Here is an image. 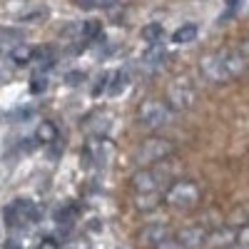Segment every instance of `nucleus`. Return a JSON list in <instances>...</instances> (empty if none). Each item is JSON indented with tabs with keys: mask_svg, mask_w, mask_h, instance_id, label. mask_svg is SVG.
<instances>
[{
	"mask_svg": "<svg viewBox=\"0 0 249 249\" xmlns=\"http://www.w3.org/2000/svg\"><path fill=\"white\" fill-rule=\"evenodd\" d=\"M195 37H197V25H182V28H177L175 35H172V40H175V43H179V45L192 43Z\"/></svg>",
	"mask_w": 249,
	"mask_h": 249,
	"instance_id": "nucleus-11",
	"label": "nucleus"
},
{
	"mask_svg": "<svg viewBox=\"0 0 249 249\" xmlns=\"http://www.w3.org/2000/svg\"><path fill=\"white\" fill-rule=\"evenodd\" d=\"M164 57H167V53H164V48L162 45H152L147 53L142 55V62H147V65H152V68H157V65H162L164 62Z\"/></svg>",
	"mask_w": 249,
	"mask_h": 249,
	"instance_id": "nucleus-10",
	"label": "nucleus"
},
{
	"mask_svg": "<svg viewBox=\"0 0 249 249\" xmlns=\"http://www.w3.org/2000/svg\"><path fill=\"white\" fill-rule=\"evenodd\" d=\"M167 100H170V105L177 107V110L190 107L192 102H195V85H192V80L190 77L172 80L170 88H167Z\"/></svg>",
	"mask_w": 249,
	"mask_h": 249,
	"instance_id": "nucleus-4",
	"label": "nucleus"
},
{
	"mask_svg": "<svg viewBox=\"0 0 249 249\" xmlns=\"http://www.w3.org/2000/svg\"><path fill=\"white\" fill-rule=\"evenodd\" d=\"M13 210H15V214L20 217V222H23V219H33V217H37V207H35L30 199H25V197H18V199H15V204H13Z\"/></svg>",
	"mask_w": 249,
	"mask_h": 249,
	"instance_id": "nucleus-7",
	"label": "nucleus"
},
{
	"mask_svg": "<svg viewBox=\"0 0 249 249\" xmlns=\"http://www.w3.org/2000/svg\"><path fill=\"white\" fill-rule=\"evenodd\" d=\"M197 199H199V187L190 179L172 184V190L167 192V202L172 207H177V210H190V207L197 204Z\"/></svg>",
	"mask_w": 249,
	"mask_h": 249,
	"instance_id": "nucleus-3",
	"label": "nucleus"
},
{
	"mask_svg": "<svg viewBox=\"0 0 249 249\" xmlns=\"http://www.w3.org/2000/svg\"><path fill=\"white\" fill-rule=\"evenodd\" d=\"M137 120L144 127H164V124L172 120V110L167 107V102H162V100H144L140 105Z\"/></svg>",
	"mask_w": 249,
	"mask_h": 249,
	"instance_id": "nucleus-2",
	"label": "nucleus"
},
{
	"mask_svg": "<svg viewBox=\"0 0 249 249\" xmlns=\"http://www.w3.org/2000/svg\"><path fill=\"white\" fill-rule=\"evenodd\" d=\"M127 82H130L127 72H124V70H120V72L115 75V80H112V85H110V95H112V97L122 95V92H124V88H127Z\"/></svg>",
	"mask_w": 249,
	"mask_h": 249,
	"instance_id": "nucleus-13",
	"label": "nucleus"
},
{
	"mask_svg": "<svg viewBox=\"0 0 249 249\" xmlns=\"http://www.w3.org/2000/svg\"><path fill=\"white\" fill-rule=\"evenodd\" d=\"M157 192H152V195H137V207H140V210H144V212H147V210H152V207H157Z\"/></svg>",
	"mask_w": 249,
	"mask_h": 249,
	"instance_id": "nucleus-15",
	"label": "nucleus"
},
{
	"mask_svg": "<svg viewBox=\"0 0 249 249\" xmlns=\"http://www.w3.org/2000/svg\"><path fill=\"white\" fill-rule=\"evenodd\" d=\"M82 80H85V72H70V75H68V82H70V85H80Z\"/></svg>",
	"mask_w": 249,
	"mask_h": 249,
	"instance_id": "nucleus-21",
	"label": "nucleus"
},
{
	"mask_svg": "<svg viewBox=\"0 0 249 249\" xmlns=\"http://www.w3.org/2000/svg\"><path fill=\"white\" fill-rule=\"evenodd\" d=\"M37 249H60V242L55 237H45V239H40Z\"/></svg>",
	"mask_w": 249,
	"mask_h": 249,
	"instance_id": "nucleus-20",
	"label": "nucleus"
},
{
	"mask_svg": "<svg viewBox=\"0 0 249 249\" xmlns=\"http://www.w3.org/2000/svg\"><path fill=\"white\" fill-rule=\"evenodd\" d=\"M82 35L85 37H97L100 35V20H88V23L82 25Z\"/></svg>",
	"mask_w": 249,
	"mask_h": 249,
	"instance_id": "nucleus-17",
	"label": "nucleus"
},
{
	"mask_svg": "<svg viewBox=\"0 0 249 249\" xmlns=\"http://www.w3.org/2000/svg\"><path fill=\"white\" fill-rule=\"evenodd\" d=\"M242 70H244V55H239L234 50H219L202 60V72L214 82L232 80V77L242 75Z\"/></svg>",
	"mask_w": 249,
	"mask_h": 249,
	"instance_id": "nucleus-1",
	"label": "nucleus"
},
{
	"mask_svg": "<svg viewBox=\"0 0 249 249\" xmlns=\"http://www.w3.org/2000/svg\"><path fill=\"white\" fill-rule=\"evenodd\" d=\"M172 152V144L170 142H164V140H147L140 147V160L142 162H157V160H164Z\"/></svg>",
	"mask_w": 249,
	"mask_h": 249,
	"instance_id": "nucleus-5",
	"label": "nucleus"
},
{
	"mask_svg": "<svg viewBox=\"0 0 249 249\" xmlns=\"http://www.w3.org/2000/svg\"><path fill=\"white\" fill-rule=\"evenodd\" d=\"M37 140L45 142V144L57 142V127H55L50 120H43V122H40V127H37Z\"/></svg>",
	"mask_w": 249,
	"mask_h": 249,
	"instance_id": "nucleus-8",
	"label": "nucleus"
},
{
	"mask_svg": "<svg viewBox=\"0 0 249 249\" xmlns=\"http://www.w3.org/2000/svg\"><path fill=\"white\" fill-rule=\"evenodd\" d=\"M105 88H107V72H102V75L97 77V82H95V88H92V95L97 97L100 92H105Z\"/></svg>",
	"mask_w": 249,
	"mask_h": 249,
	"instance_id": "nucleus-19",
	"label": "nucleus"
},
{
	"mask_svg": "<svg viewBox=\"0 0 249 249\" xmlns=\"http://www.w3.org/2000/svg\"><path fill=\"white\" fill-rule=\"evenodd\" d=\"M10 60L15 62V65H28V62L33 60V48H25V45H20L10 53Z\"/></svg>",
	"mask_w": 249,
	"mask_h": 249,
	"instance_id": "nucleus-12",
	"label": "nucleus"
},
{
	"mask_svg": "<svg viewBox=\"0 0 249 249\" xmlns=\"http://www.w3.org/2000/svg\"><path fill=\"white\" fill-rule=\"evenodd\" d=\"M45 88H48V80H45V75H35V77H33V82H30V92H33V95H37V92H45Z\"/></svg>",
	"mask_w": 249,
	"mask_h": 249,
	"instance_id": "nucleus-16",
	"label": "nucleus"
},
{
	"mask_svg": "<svg viewBox=\"0 0 249 249\" xmlns=\"http://www.w3.org/2000/svg\"><path fill=\"white\" fill-rule=\"evenodd\" d=\"M117 3H120V0H95V8H112Z\"/></svg>",
	"mask_w": 249,
	"mask_h": 249,
	"instance_id": "nucleus-22",
	"label": "nucleus"
},
{
	"mask_svg": "<svg viewBox=\"0 0 249 249\" xmlns=\"http://www.w3.org/2000/svg\"><path fill=\"white\" fill-rule=\"evenodd\" d=\"M55 219H57V224H62L68 230V227L72 224V219H75V207H62V210H57Z\"/></svg>",
	"mask_w": 249,
	"mask_h": 249,
	"instance_id": "nucleus-14",
	"label": "nucleus"
},
{
	"mask_svg": "<svg viewBox=\"0 0 249 249\" xmlns=\"http://www.w3.org/2000/svg\"><path fill=\"white\" fill-rule=\"evenodd\" d=\"M132 187L137 195H152V192H157V175L152 170H140L132 177Z\"/></svg>",
	"mask_w": 249,
	"mask_h": 249,
	"instance_id": "nucleus-6",
	"label": "nucleus"
},
{
	"mask_svg": "<svg viewBox=\"0 0 249 249\" xmlns=\"http://www.w3.org/2000/svg\"><path fill=\"white\" fill-rule=\"evenodd\" d=\"M75 5H80V8L90 10V8H95V0H75Z\"/></svg>",
	"mask_w": 249,
	"mask_h": 249,
	"instance_id": "nucleus-23",
	"label": "nucleus"
},
{
	"mask_svg": "<svg viewBox=\"0 0 249 249\" xmlns=\"http://www.w3.org/2000/svg\"><path fill=\"white\" fill-rule=\"evenodd\" d=\"M48 15V10L43 8V10H33V13H28V15H23L20 20H23V23H37V20H43Z\"/></svg>",
	"mask_w": 249,
	"mask_h": 249,
	"instance_id": "nucleus-18",
	"label": "nucleus"
},
{
	"mask_svg": "<svg viewBox=\"0 0 249 249\" xmlns=\"http://www.w3.org/2000/svg\"><path fill=\"white\" fill-rule=\"evenodd\" d=\"M140 35H142V40H147L150 45H160V40H162L164 30H162L160 23H150V25H144V28L140 30Z\"/></svg>",
	"mask_w": 249,
	"mask_h": 249,
	"instance_id": "nucleus-9",
	"label": "nucleus"
}]
</instances>
